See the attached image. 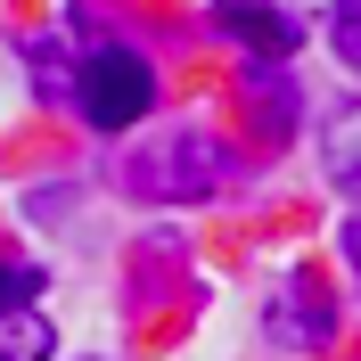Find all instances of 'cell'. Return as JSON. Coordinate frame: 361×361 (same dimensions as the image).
Segmentation results:
<instances>
[{"instance_id": "3", "label": "cell", "mask_w": 361, "mask_h": 361, "mask_svg": "<svg viewBox=\"0 0 361 361\" xmlns=\"http://www.w3.org/2000/svg\"><path fill=\"white\" fill-rule=\"evenodd\" d=\"M214 25H222V33H238V42L255 49V66H279V58L295 49V17H279L271 0H222V8H214Z\"/></svg>"}, {"instance_id": "1", "label": "cell", "mask_w": 361, "mask_h": 361, "mask_svg": "<svg viewBox=\"0 0 361 361\" xmlns=\"http://www.w3.org/2000/svg\"><path fill=\"white\" fill-rule=\"evenodd\" d=\"M238 173V164H230V148L214 132H164L157 148H140L132 157V189L140 197H214V189H222V180Z\"/></svg>"}, {"instance_id": "8", "label": "cell", "mask_w": 361, "mask_h": 361, "mask_svg": "<svg viewBox=\"0 0 361 361\" xmlns=\"http://www.w3.org/2000/svg\"><path fill=\"white\" fill-rule=\"evenodd\" d=\"M329 42H337V58L361 74V0H337V17H329Z\"/></svg>"}, {"instance_id": "2", "label": "cell", "mask_w": 361, "mask_h": 361, "mask_svg": "<svg viewBox=\"0 0 361 361\" xmlns=\"http://www.w3.org/2000/svg\"><path fill=\"white\" fill-rule=\"evenodd\" d=\"M74 99H82V115L99 132H132L140 115L157 107V74H148V58H132V49H90Z\"/></svg>"}, {"instance_id": "7", "label": "cell", "mask_w": 361, "mask_h": 361, "mask_svg": "<svg viewBox=\"0 0 361 361\" xmlns=\"http://www.w3.org/2000/svg\"><path fill=\"white\" fill-rule=\"evenodd\" d=\"M42 295V263H0V312H33Z\"/></svg>"}, {"instance_id": "6", "label": "cell", "mask_w": 361, "mask_h": 361, "mask_svg": "<svg viewBox=\"0 0 361 361\" xmlns=\"http://www.w3.org/2000/svg\"><path fill=\"white\" fill-rule=\"evenodd\" d=\"M329 164H337V180L361 197V115H337V132H329Z\"/></svg>"}, {"instance_id": "5", "label": "cell", "mask_w": 361, "mask_h": 361, "mask_svg": "<svg viewBox=\"0 0 361 361\" xmlns=\"http://www.w3.org/2000/svg\"><path fill=\"white\" fill-rule=\"evenodd\" d=\"M49 345H58V329L42 312H0V361H49Z\"/></svg>"}, {"instance_id": "4", "label": "cell", "mask_w": 361, "mask_h": 361, "mask_svg": "<svg viewBox=\"0 0 361 361\" xmlns=\"http://www.w3.org/2000/svg\"><path fill=\"white\" fill-rule=\"evenodd\" d=\"M329 304H320V288L312 279H295V288H279V337H295V345H329Z\"/></svg>"}]
</instances>
